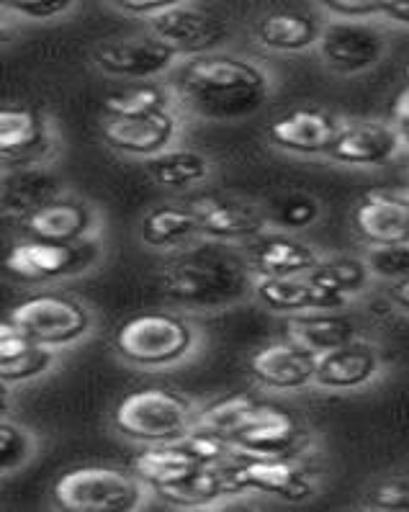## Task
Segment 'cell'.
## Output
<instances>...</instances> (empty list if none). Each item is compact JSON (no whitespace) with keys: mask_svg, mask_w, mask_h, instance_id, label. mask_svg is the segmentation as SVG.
Here are the masks:
<instances>
[{"mask_svg":"<svg viewBox=\"0 0 409 512\" xmlns=\"http://www.w3.org/2000/svg\"><path fill=\"white\" fill-rule=\"evenodd\" d=\"M175 93L191 114L237 121L258 114L271 98V78L250 60L227 52H201L175 73Z\"/></svg>","mask_w":409,"mask_h":512,"instance_id":"cell-1","label":"cell"},{"mask_svg":"<svg viewBox=\"0 0 409 512\" xmlns=\"http://www.w3.org/2000/svg\"><path fill=\"white\" fill-rule=\"evenodd\" d=\"M160 286L178 304L222 307L237 302L255 284H250L247 266L235 255L188 253L163 268Z\"/></svg>","mask_w":409,"mask_h":512,"instance_id":"cell-2","label":"cell"},{"mask_svg":"<svg viewBox=\"0 0 409 512\" xmlns=\"http://www.w3.org/2000/svg\"><path fill=\"white\" fill-rule=\"evenodd\" d=\"M196 407L183 394L165 386H145L116 404L114 425L119 433L142 443H173L199 425Z\"/></svg>","mask_w":409,"mask_h":512,"instance_id":"cell-3","label":"cell"},{"mask_svg":"<svg viewBox=\"0 0 409 512\" xmlns=\"http://www.w3.org/2000/svg\"><path fill=\"white\" fill-rule=\"evenodd\" d=\"M55 500L70 512H129L145 500V482L137 471L88 464L65 471L57 479Z\"/></svg>","mask_w":409,"mask_h":512,"instance_id":"cell-4","label":"cell"},{"mask_svg":"<svg viewBox=\"0 0 409 512\" xmlns=\"http://www.w3.org/2000/svg\"><path fill=\"white\" fill-rule=\"evenodd\" d=\"M114 345L134 366H170L193 348V327L173 312H142L121 322Z\"/></svg>","mask_w":409,"mask_h":512,"instance_id":"cell-5","label":"cell"},{"mask_svg":"<svg viewBox=\"0 0 409 512\" xmlns=\"http://www.w3.org/2000/svg\"><path fill=\"white\" fill-rule=\"evenodd\" d=\"M8 320L16 322L31 340L47 348L75 343L91 330V312L70 296L55 291L34 294L19 302L11 309Z\"/></svg>","mask_w":409,"mask_h":512,"instance_id":"cell-6","label":"cell"},{"mask_svg":"<svg viewBox=\"0 0 409 512\" xmlns=\"http://www.w3.org/2000/svg\"><path fill=\"white\" fill-rule=\"evenodd\" d=\"M178 49L147 31V34H129V37L103 39L93 49V60L106 75L121 80H152L168 73L178 60Z\"/></svg>","mask_w":409,"mask_h":512,"instance_id":"cell-7","label":"cell"},{"mask_svg":"<svg viewBox=\"0 0 409 512\" xmlns=\"http://www.w3.org/2000/svg\"><path fill=\"white\" fill-rule=\"evenodd\" d=\"M229 464L232 482L242 492H263L289 502L312 497L314 484L307 471L296 466L289 456H258V453H235Z\"/></svg>","mask_w":409,"mask_h":512,"instance_id":"cell-8","label":"cell"},{"mask_svg":"<svg viewBox=\"0 0 409 512\" xmlns=\"http://www.w3.org/2000/svg\"><path fill=\"white\" fill-rule=\"evenodd\" d=\"M93 250L80 242H47L29 237L11 247L6 255V271L19 281H55V278L73 276L85 266H91Z\"/></svg>","mask_w":409,"mask_h":512,"instance_id":"cell-9","label":"cell"},{"mask_svg":"<svg viewBox=\"0 0 409 512\" xmlns=\"http://www.w3.org/2000/svg\"><path fill=\"white\" fill-rule=\"evenodd\" d=\"M317 49L332 70L355 75L379 65L386 55V39L376 26L345 19L322 29Z\"/></svg>","mask_w":409,"mask_h":512,"instance_id":"cell-10","label":"cell"},{"mask_svg":"<svg viewBox=\"0 0 409 512\" xmlns=\"http://www.w3.org/2000/svg\"><path fill=\"white\" fill-rule=\"evenodd\" d=\"M353 229L371 247L409 245V191H368L353 209Z\"/></svg>","mask_w":409,"mask_h":512,"instance_id":"cell-11","label":"cell"},{"mask_svg":"<svg viewBox=\"0 0 409 512\" xmlns=\"http://www.w3.org/2000/svg\"><path fill=\"white\" fill-rule=\"evenodd\" d=\"M402 134L397 124L384 121H353L343 124L335 142L327 150V157L335 163L353 165V168H376L389 163L402 147Z\"/></svg>","mask_w":409,"mask_h":512,"instance_id":"cell-12","label":"cell"},{"mask_svg":"<svg viewBox=\"0 0 409 512\" xmlns=\"http://www.w3.org/2000/svg\"><path fill=\"white\" fill-rule=\"evenodd\" d=\"M317 358L314 350L304 348L294 338L276 340L255 350L250 358V371L268 389L291 392V389L312 384L317 376Z\"/></svg>","mask_w":409,"mask_h":512,"instance_id":"cell-13","label":"cell"},{"mask_svg":"<svg viewBox=\"0 0 409 512\" xmlns=\"http://www.w3.org/2000/svg\"><path fill=\"white\" fill-rule=\"evenodd\" d=\"M381 358L379 350L366 340H350V343L319 353L317 376L314 384L332 392H353L371 384L379 376Z\"/></svg>","mask_w":409,"mask_h":512,"instance_id":"cell-14","label":"cell"},{"mask_svg":"<svg viewBox=\"0 0 409 512\" xmlns=\"http://www.w3.org/2000/svg\"><path fill=\"white\" fill-rule=\"evenodd\" d=\"M340 127L343 124L322 109H294L273 121L268 139L296 155H327Z\"/></svg>","mask_w":409,"mask_h":512,"instance_id":"cell-15","label":"cell"},{"mask_svg":"<svg viewBox=\"0 0 409 512\" xmlns=\"http://www.w3.org/2000/svg\"><path fill=\"white\" fill-rule=\"evenodd\" d=\"M106 145L132 157H155L168 150L178 134V121L170 111H157L134 119H106L101 129Z\"/></svg>","mask_w":409,"mask_h":512,"instance_id":"cell-16","label":"cell"},{"mask_svg":"<svg viewBox=\"0 0 409 512\" xmlns=\"http://www.w3.org/2000/svg\"><path fill=\"white\" fill-rule=\"evenodd\" d=\"M301 425L289 410L278 404L260 402L245 428L235 435L237 453H258V456H289L299 443Z\"/></svg>","mask_w":409,"mask_h":512,"instance_id":"cell-17","label":"cell"},{"mask_svg":"<svg viewBox=\"0 0 409 512\" xmlns=\"http://www.w3.org/2000/svg\"><path fill=\"white\" fill-rule=\"evenodd\" d=\"M263 307L281 314L312 312V309H345L350 299L319 289L309 276H258L253 286Z\"/></svg>","mask_w":409,"mask_h":512,"instance_id":"cell-18","label":"cell"},{"mask_svg":"<svg viewBox=\"0 0 409 512\" xmlns=\"http://www.w3.org/2000/svg\"><path fill=\"white\" fill-rule=\"evenodd\" d=\"M150 31L178 49L181 55L209 52L224 37V26L217 19L186 6H173L150 16Z\"/></svg>","mask_w":409,"mask_h":512,"instance_id":"cell-19","label":"cell"},{"mask_svg":"<svg viewBox=\"0 0 409 512\" xmlns=\"http://www.w3.org/2000/svg\"><path fill=\"white\" fill-rule=\"evenodd\" d=\"M191 206L196 211V217H199V232L209 240H255V237L265 235V227H268V219L263 217V211L250 204H240V201L206 196V199H199Z\"/></svg>","mask_w":409,"mask_h":512,"instance_id":"cell-20","label":"cell"},{"mask_svg":"<svg viewBox=\"0 0 409 512\" xmlns=\"http://www.w3.org/2000/svg\"><path fill=\"white\" fill-rule=\"evenodd\" d=\"M49 147V127L29 106L0 111V155L3 163L34 165Z\"/></svg>","mask_w":409,"mask_h":512,"instance_id":"cell-21","label":"cell"},{"mask_svg":"<svg viewBox=\"0 0 409 512\" xmlns=\"http://www.w3.org/2000/svg\"><path fill=\"white\" fill-rule=\"evenodd\" d=\"M247 258L258 276H307L319 266V255L312 245L283 235L255 237L253 245L247 247Z\"/></svg>","mask_w":409,"mask_h":512,"instance_id":"cell-22","label":"cell"},{"mask_svg":"<svg viewBox=\"0 0 409 512\" xmlns=\"http://www.w3.org/2000/svg\"><path fill=\"white\" fill-rule=\"evenodd\" d=\"M93 224L91 209L83 201L52 199L24 217V227L29 237L47 242H80Z\"/></svg>","mask_w":409,"mask_h":512,"instance_id":"cell-23","label":"cell"},{"mask_svg":"<svg viewBox=\"0 0 409 512\" xmlns=\"http://www.w3.org/2000/svg\"><path fill=\"white\" fill-rule=\"evenodd\" d=\"M289 332L296 343L314 350L319 356L358 338V325L343 309H312V312L291 317Z\"/></svg>","mask_w":409,"mask_h":512,"instance_id":"cell-24","label":"cell"},{"mask_svg":"<svg viewBox=\"0 0 409 512\" xmlns=\"http://www.w3.org/2000/svg\"><path fill=\"white\" fill-rule=\"evenodd\" d=\"M155 492L175 507H206L227 497V494H240V489L232 482L229 464H217L201 466L199 471H193L181 482L155 487Z\"/></svg>","mask_w":409,"mask_h":512,"instance_id":"cell-25","label":"cell"},{"mask_svg":"<svg viewBox=\"0 0 409 512\" xmlns=\"http://www.w3.org/2000/svg\"><path fill=\"white\" fill-rule=\"evenodd\" d=\"M201 461L183 446L181 440H173V443H150V448L139 453L134 458V471L145 484L155 487H163V484L181 482L186 476H191L193 471L201 469Z\"/></svg>","mask_w":409,"mask_h":512,"instance_id":"cell-26","label":"cell"},{"mask_svg":"<svg viewBox=\"0 0 409 512\" xmlns=\"http://www.w3.org/2000/svg\"><path fill=\"white\" fill-rule=\"evenodd\" d=\"M258 42L271 52H304L319 42L317 21L309 13L276 11L258 21Z\"/></svg>","mask_w":409,"mask_h":512,"instance_id":"cell-27","label":"cell"},{"mask_svg":"<svg viewBox=\"0 0 409 512\" xmlns=\"http://www.w3.org/2000/svg\"><path fill=\"white\" fill-rule=\"evenodd\" d=\"M147 173L163 188H191L211 175V160L199 150H165L147 157Z\"/></svg>","mask_w":409,"mask_h":512,"instance_id":"cell-28","label":"cell"},{"mask_svg":"<svg viewBox=\"0 0 409 512\" xmlns=\"http://www.w3.org/2000/svg\"><path fill=\"white\" fill-rule=\"evenodd\" d=\"M196 232H199V217L193 206H155L139 224V237L150 247H175Z\"/></svg>","mask_w":409,"mask_h":512,"instance_id":"cell-29","label":"cell"},{"mask_svg":"<svg viewBox=\"0 0 409 512\" xmlns=\"http://www.w3.org/2000/svg\"><path fill=\"white\" fill-rule=\"evenodd\" d=\"M60 196V178L52 175L49 170L29 168L8 178L3 188V204L8 214H31L39 206L49 204L52 199Z\"/></svg>","mask_w":409,"mask_h":512,"instance_id":"cell-30","label":"cell"},{"mask_svg":"<svg viewBox=\"0 0 409 512\" xmlns=\"http://www.w3.org/2000/svg\"><path fill=\"white\" fill-rule=\"evenodd\" d=\"M319 289L330 291L335 296L350 299L353 294H361L368 286V278L373 276L366 258H353V255H340V258L319 260V266L307 273Z\"/></svg>","mask_w":409,"mask_h":512,"instance_id":"cell-31","label":"cell"},{"mask_svg":"<svg viewBox=\"0 0 409 512\" xmlns=\"http://www.w3.org/2000/svg\"><path fill=\"white\" fill-rule=\"evenodd\" d=\"M170 96L163 85L157 83H145V80H137V83L127 85V88H119V91L109 93L106 101H103V111L111 119H134V116H150L157 111H168Z\"/></svg>","mask_w":409,"mask_h":512,"instance_id":"cell-32","label":"cell"},{"mask_svg":"<svg viewBox=\"0 0 409 512\" xmlns=\"http://www.w3.org/2000/svg\"><path fill=\"white\" fill-rule=\"evenodd\" d=\"M258 404L260 399L253 394H235V397L222 399V402L211 404L209 410L201 412L199 428L214 430L224 438L235 440V435L245 428L247 420L258 410Z\"/></svg>","mask_w":409,"mask_h":512,"instance_id":"cell-33","label":"cell"},{"mask_svg":"<svg viewBox=\"0 0 409 512\" xmlns=\"http://www.w3.org/2000/svg\"><path fill=\"white\" fill-rule=\"evenodd\" d=\"M52 361H55L52 348L37 343L34 348L21 353L19 358L0 363V379H3V384H21V381L37 379V376H42L52 366Z\"/></svg>","mask_w":409,"mask_h":512,"instance_id":"cell-34","label":"cell"},{"mask_svg":"<svg viewBox=\"0 0 409 512\" xmlns=\"http://www.w3.org/2000/svg\"><path fill=\"white\" fill-rule=\"evenodd\" d=\"M366 263L373 276L394 284L399 278L409 276V245L371 247L366 255Z\"/></svg>","mask_w":409,"mask_h":512,"instance_id":"cell-35","label":"cell"},{"mask_svg":"<svg viewBox=\"0 0 409 512\" xmlns=\"http://www.w3.org/2000/svg\"><path fill=\"white\" fill-rule=\"evenodd\" d=\"M31 451H34L31 435L19 425L3 420V425H0V466H3V471L19 469L31 456Z\"/></svg>","mask_w":409,"mask_h":512,"instance_id":"cell-36","label":"cell"},{"mask_svg":"<svg viewBox=\"0 0 409 512\" xmlns=\"http://www.w3.org/2000/svg\"><path fill=\"white\" fill-rule=\"evenodd\" d=\"M78 0H3V8L29 21L60 19L75 8Z\"/></svg>","mask_w":409,"mask_h":512,"instance_id":"cell-37","label":"cell"},{"mask_svg":"<svg viewBox=\"0 0 409 512\" xmlns=\"http://www.w3.org/2000/svg\"><path fill=\"white\" fill-rule=\"evenodd\" d=\"M319 219V204L312 196H296V199L286 201L278 214V222L286 224L291 229H304Z\"/></svg>","mask_w":409,"mask_h":512,"instance_id":"cell-38","label":"cell"},{"mask_svg":"<svg viewBox=\"0 0 409 512\" xmlns=\"http://www.w3.org/2000/svg\"><path fill=\"white\" fill-rule=\"evenodd\" d=\"M371 507L379 510H409V476L389 479L371 492Z\"/></svg>","mask_w":409,"mask_h":512,"instance_id":"cell-39","label":"cell"},{"mask_svg":"<svg viewBox=\"0 0 409 512\" xmlns=\"http://www.w3.org/2000/svg\"><path fill=\"white\" fill-rule=\"evenodd\" d=\"M322 8L340 19H368L376 13H384L386 0H319Z\"/></svg>","mask_w":409,"mask_h":512,"instance_id":"cell-40","label":"cell"},{"mask_svg":"<svg viewBox=\"0 0 409 512\" xmlns=\"http://www.w3.org/2000/svg\"><path fill=\"white\" fill-rule=\"evenodd\" d=\"M116 8L132 13V16H155L173 6H181L183 0H111Z\"/></svg>","mask_w":409,"mask_h":512,"instance_id":"cell-41","label":"cell"},{"mask_svg":"<svg viewBox=\"0 0 409 512\" xmlns=\"http://www.w3.org/2000/svg\"><path fill=\"white\" fill-rule=\"evenodd\" d=\"M391 121L397 124V129L409 127V85L404 91H399L391 103Z\"/></svg>","mask_w":409,"mask_h":512,"instance_id":"cell-42","label":"cell"},{"mask_svg":"<svg viewBox=\"0 0 409 512\" xmlns=\"http://www.w3.org/2000/svg\"><path fill=\"white\" fill-rule=\"evenodd\" d=\"M389 302L394 304L397 309H402V312L409 314V276L399 278V281H394V284H391Z\"/></svg>","mask_w":409,"mask_h":512,"instance_id":"cell-43","label":"cell"},{"mask_svg":"<svg viewBox=\"0 0 409 512\" xmlns=\"http://www.w3.org/2000/svg\"><path fill=\"white\" fill-rule=\"evenodd\" d=\"M384 16L394 24L409 26V0H386Z\"/></svg>","mask_w":409,"mask_h":512,"instance_id":"cell-44","label":"cell"},{"mask_svg":"<svg viewBox=\"0 0 409 512\" xmlns=\"http://www.w3.org/2000/svg\"><path fill=\"white\" fill-rule=\"evenodd\" d=\"M399 134H402V142H404V145L409 147V127H402V129H399Z\"/></svg>","mask_w":409,"mask_h":512,"instance_id":"cell-45","label":"cell"},{"mask_svg":"<svg viewBox=\"0 0 409 512\" xmlns=\"http://www.w3.org/2000/svg\"><path fill=\"white\" fill-rule=\"evenodd\" d=\"M404 181H407V191H409V168L404 170Z\"/></svg>","mask_w":409,"mask_h":512,"instance_id":"cell-46","label":"cell"},{"mask_svg":"<svg viewBox=\"0 0 409 512\" xmlns=\"http://www.w3.org/2000/svg\"><path fill=\"white\" fill-rule=\"evenodd\" d=\"M404 78H407V85H409V65H407V70H404Z\"/></svg>","mask_w":409,"mask_h":512,"instance_id":"cell-47","label":"cell"}]
</instances>
